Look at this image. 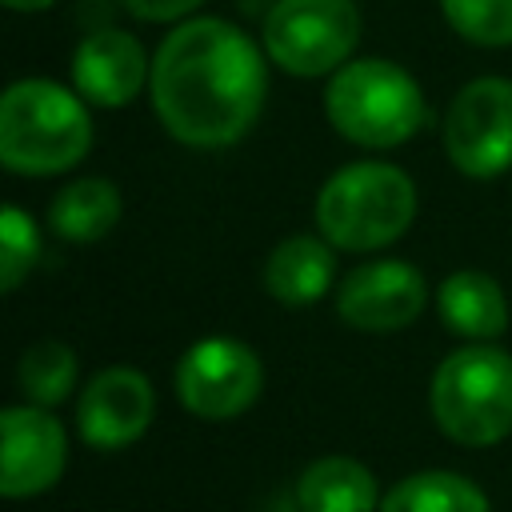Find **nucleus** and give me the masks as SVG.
I'll list each match as a JSON object with an SVG mask.
<instances>
[{
  "instance_id": "16",
  "label": "nucleus",
  "mask_w": 512,
  "mask_h": 512,
  "mask_svg": "<svg viewBox=\"0 0 512 512\" xmlns=\"http://www.w3.org/2000/svg\"><path fill=\"white\" fill-rule=\"evenodd\" d=\"M120 212H124V196L112 180L80 176L52 196L48 224L68 244H96L120 224Z\"/></svg>"
},
{
  "instance_id": "18",
  "label": "nucleus",
  "mask_w": 512,
  "mask_h": 512,
  "mask_svg": "<svg viewBox=\"0 0 512 512\" xmlns=\"http://www.w3.org/2000/svg\"><path fill=\"white\" fill-rule=\"evenodd\" d=\"M76 376H80L76 352L64 340H36L20 352V364H16L20 396L28 404H40V408L64 404L76 388Z\"/></svg>"
},
{
  "instance_id": "6",
  "label": "nucleus",
  "mask_w": 512,
  "mask_h": 512,
  "mask_svg": "<svg viewBox=\"0 0 512 512\" xmlns=\"http://www.w3.org/2000/svg\"><path fill=\"white\" fill-rule=\"evenodd\" d=\"M360 8L352 0H276L264 16V52L276 68L316 80L352 60Z\"/></svg>"
},
{
  "instance_id": "2",
  "label": "nucleus",
  "mask_w": 512,
  "mask_h": 512,
  "mask_svg": "<svg viewBox=\"0 0 512 512\" xmlns=\"http://www.w3.org/2000/svg\"><path fill=\"white\" fill-rule=\"evenodd\" d=\"M80 92L24 76L0 96V164L16 176H60L92 152V116Z\"/></svg>"
},
{
  "instance_id": "20",
  "label": "nucleus",
  "mask_w": 512,
  "mask_h": 512,
  "mask_svg": "<svg viewBox=\"0 0 512 512\" xmlns=\"http://www.w3.org/2000/svg\"><path fill=\"white\" fill-rule=\"evenodd\" d=\"M36 256H40L36 220L20 204H4L0 208V288L16 292L28 280Z\"/></svg>"
},
{
  "instance_id": "14",
  "label": "nucleus",
  "mask_w": 512,
  "mask_h": 512,
  "mask_svg": "<svg viewBox=\"0 0 512 512\" xmlns=\"http://www.w3.org/2000/svg\"><path fill=\"white\" fill-rule=\"evenodd\" d=\"M336 276V252L324 236H284L268 260H264V288L284 308H308L316 304Z\"/></svg>"
},
{
  "instance_id": "12",
  "label": "nucleus",
  "mask_w": 512,
  "mask_h": 512,
  "mask_svg": "<svg viewBox=\"0 0 512 512\" xmlns=\"http://www.w3.org/2000/svg\"><path fill=\"white\" fill-rule=\"evenodd\" d=\"M152 76L144 44L124 28H96L72 52V88L96 108H124Z\"/></svg>"
},
{
  "instance_id": "22",
  "label": "nucleus",
  "mask_w": 512,
  "mask_h": 512,
  "mask_svg": "<svg viewBox=\"0 0 512 512\" xmlns=\"http://www.w3.org/2000/svg\"><path fill=\"white\" fill-rule=\"evenodd\" d=\"M52 4L56 0H4V8H12V12H44Z\"/></svg>"
},
{
  "instance_id": "1",
  "label": "nucleus",
  "mask_w": 512,
  "mask_h": 512,
  "mask_svg": "<svg viewBox=\"0 0 512 512\" xmlns=\"http://www.w3.org/2000/svg\"><path fill=\"white\" fill-rule=\"evenodd\" d=\"M152 112L176 144L212 152L244 140L268 96L256 40L220 16L180 20L152 56Z\"/></svg>"
},
{
  "instance_id": "19",
  "label": "nucleus",
  "mask_w": 512,
  "mask_h": 512,
  "mask_svg": "<svg viewBox=\"0 0 512 512\" xmlns=\"http://www.w3.org/2000/svg\"><path fill=\"white\" fill-rule=\"evenodd\" d=\"M440 12L452 32L480 48L512 44V0H440Z\"/></svg>"
},
{
  "instance_id": "4",
  "label": "nucleus",
  "mask_w": 512,
  "mask_h": 512,
  "mask_svg": "<svg viewBox=\"0 0 512 512\" xmlns=\"http://www.w3.org/2000/svg\"><path fill=\"white\" fill-rule=\"evenodd\" d=\"M332 128L368 152L400 148L424 124V92L408 68L380 56L348 60L324 88Z\"/></svg>"
},
{
  "instance_id": "9",
  "label": "nucleus",
  "mask_w": 512,
  "mask_h": 512,
  "mask_svg": "<svg viewBox=\"0 0 512 512\" xmlns=\"http://www.w3.org/2000/svg\"><path fill=\"white\" fill-rule=\"evenodd\" d=\"M68 464V436L52 408L12 404L0 412V492L8 500H32L48 492Z\"/></svg>"
},
{
  "instance_id": "10",
  "label": "nucleus",
  "mask_w": 512,
  "mask_h": 512,
  "mask_svg": "<svg viewBox=\"0 0 512 512\" xmlns=\"http://www.w3.org/2000/svg\"><path fill=\"white\" fill-rule=\"evenodd\" d=\"M156 416V392L152 380L132 364H108L100 368L80 400H76V432L88 448H128L136 444Z\"/></svg>"
},
{
  "instance_id": "8",
  "label": "nucleus",
  "mask_w": 512,
  "mask_h": 512,
  "mask_svg": "<svg viewBox=\"0 0 512 512\" xmlns=\"http://www.w3.org/2000/svg\"><path fill=\"white\" fill-rule=\"evenodd\" d=\"M264 364L236 336H204L176 364V400L200 420H232L260 400Z\"/></svg>"
},
{
  "instance_id": "13",
  "label": "nucleus",
  "mask_w": 512,
  "mask_h": 512,
  "mask_svg": "<svg viewBox=\"0 0 512 512\" xmlns=\"http://www.w3.org/2000/svg\"><path fill=\"white\" fill-rule=\"evenodd\" d=\"M436 312L444 328H452L468 344H492L512 320L500 280L480 268H460L444 276L436 288Z\"/></svg>"
},
{
  "instance_id": "17",
  "label": "nucleus",
  "mask_w": 512,
  "mask_h": 512,
  "mask_svg": "<svg viewBox=\"0 0 512 512\" xmlns=\"http://www.w3.org/2000/svg\"><path fill=\"white\" fill-rule=\"evenodd\" d=\"M380 512H492L480 484L460 472H416L392 484L380 500Z\"/></svg>"
},
{
  "instance_id": "21",
  "label": "nucleus",
  "mask_w": 512,
  "mask_h": 512,
  "mask_svg": "<svg viewBox=\"0 0 512 512\" xmlns=\"http://www.w3.org/2000/svg\"><path fill=\"white\" fill-rule=\"evenodd\" d=\"M136 20L144 24H180L188 20L204 0H120Z\"/></svg>"
},
{
  "instance_id": "3",
  "label": "nucleus",
  "mask_w": 512,
  "mask_h": 512,
  "mask_svg": "<svg viewBox=\"0 0 512 512\" xmlns=\"http://www.w3.org/2000/svg\"><path fill=\"white\" fill-rule=\"evenodd\" d=\"M416 220V184L384 160L336 168L316 192V228L332 248L376 252L400 240Z\"/></svg>"
},
{
  "instance_id": "11",
  "label": "nucleus",
  "mask_w": 512,
  "mask_h": 512,
  "mask_svg": "<svg viewBox=\"0 0 512 512\" xmlns=\"http://www.w3.org/2000/svg\"><path fill=\"white\" fill-rule=\"evenodd\" d=\"M428 304V284L408 260H368L336 288V312L356 332H400Z\"/></svg>"
},
{
  "instance_id": "15",
  "label": "nucleus",
  "mask_w": 512,
  "mask_h": 512,
  "mask_svg": "<svg viewBox=\"0 0 512 512\" xmlns=\"http://www.w3.org/2000/svg\"><path fill=\"white\" fill-rule=\"evenodd\" d=\"M380 484L356 456H320L296 480L300 512H380Z\"/></svg>"
},
{
  "instance_id": "5",
  "label": "nucleus",
  "mask_w": 512,
  "mask_h": 512,
  "mask_svg": "<svg viewBox=\"0 0 512 512\" xmlns=\"http://www.w3.org/2000/svg\"><path fill=\"white\" fill-rule=\"evenodd\" d=\"M436 428L464 448H492L512 436V352L496 344H460L428 388Z\"/></svg>"
},
{
  "instance_id": "7",
  "label": "nucleus",
  "mask_w": 512,
  "mask_h": 512,
  "mask_svg": "<svg viewBox=\"0 0 512 512\" xmlns=\"http://www.w3.org/2000/svg\"><path fill=\"white\" fill-rule=\"evenodd\" d=\"M444 156L468 180H496L512 168V80L476 76L452 96Z\"/></svg>"
}]
</instances>
